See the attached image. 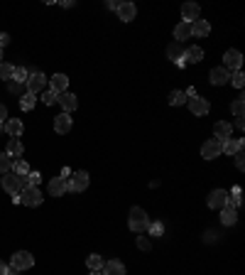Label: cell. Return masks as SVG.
Listing matches in <instances>:
<instances>
[{
  "instance_id": "cell-43",
  "label": "cell",
  "mask_w": 245,
  "mask_h": 275,
  "mask_svg": "<svg viewBox=\"0 0 245 275\" xmlns=\"http://www.w3.org/2000/svg\"><path fill=\"white\" fill-rule=\"evenodd\" d=\"M7 42H10V35H7V32H0V49H2Z\"/></svg>"
},
{
  "instance_id": "cell-40",
  "label": "cell",
  "mask_w": 245,
  "mask_h": 275,
  "mask_svg": "<svg viewBox=\"0 0 245 275\" xmlns=\"http://www.w3.org/2000/svg\"><path fill=\"white\" fill-rule=\"evenodd\" d=\"M7 89H10L12 93H20V91H22V84H17V81L10 79V81H7Z\"/></svg>"
},
{
  "instance_id": "cell-29",
  "label": "cell",
  "mask_w": 245,
  "mask_h": 275,
  "mask_svg": "<svg viewBox=\"0 0 245 275\" xmlns=\"http://www.w3.org/2000/svg\"><path fill=\"white\" fill-rule=\"evenodd\" d=\"M86 266H88V271H101V268H103V258H101L98 253H91V256L86 258Z\"/></svg>"
},
{
  "instance_id": "cell-41",
  "label": "cell",
  "mask_w": 245,
  "mask_h": 275,
  "mask_svg": "<svg viewBox=\"0 0 245 275\" xmlns=\"http://www.w3.org/2000/svg\"><path fill=\"white\" fill-rule=\"evenodd\" d=\"M233 157H236V167H238V170H243V167H245L243 152H236V155H233Z\"/></svg>"
},
{
  "instance_id": "cell-19",
  "label": "cell",
  "mask_w": 245,
  "mask_h": 275,
  "mask_svg": "<svg viewBox=\"0 0 245 275\" xmlns=\"http://www.w3.org/2000/svg\"><path fill=\"white\" fill-rule=\"evenodd\" d=\"M199 5L196 2H184L182 5V17H184V22H196L199 20Z\"/></svg>"
},
{
  "instance_id": "cell-44",
  "label": "cell",
  "mask_w": 245,
  "mask_h": 275,
  "mask_svg": "<svg viewBox=\"0 0 245 275\" xmlns=\"http://www.w3.org/2000/svg\"><path fill=\"white\" fill-rule=\"evenodd\" d=\"M204 241H206V243L216 241V233H213V231H206V233H204Z\"/></svg>"
},
{
  "instance_id": "cell-22",
  "label": "cell",
  "mask_w": 245,
  "mask_h": 275,
  "mask_svg": "<svg viewBox=\"0 0 245 275\" xmlns=\"http://www.w3.org/2000/svg\"><path fill=\"white\" fill-rule=\"evenodd\" d=\"M236 221H238V211H236L233 206L226 204L221 209V224H223V226H233Z\"/></svg>"
},
{
  "instance_id": "cell-14",
  "label": "cell",
  "mask_w": 245,
  "mask_h": 275,
  "mask_svg": "<svg viewBox=\"0 0 245 275\" xmlns=\"http://www.w3.org/2000/svg\"><path fill=\"white\" fill-rule=\"evenodd\" d=\"M118 17H121L122 22H130V20H135V15H137V7L132 5V2H118Z\"/></svg>"
},
{
  "instance_id": "cell-33",
  "label": "cell",
  "mask_w": 245,
  "mask_h": 275,
  "mask_svg": "<svg viewBox=\"0 0 245 275\" xmlns=\"http://www.w3.org/2000/svg\"><path fill=\"white\" fill-rule=\"evenodd\" d=\"M35 101H37V98H35V93H30V91H27V93L22 96V101H20L22 111H32V108H35Z\"/></svg>"
},
{
  "instance_id": "cell-9",
  "label": "cell",
  "mask_w": 245,
  "mask_h": 275,
  "mask_svg": "<svg viewBox=\"0 0 245 275\" xmlns=\"http://www.w3.org/2000/svg\"><path fill=\"white\" fill-rule=\"evenodd\" d=\"M228 192L226 189H213L211 194H208V199H206V204L211 206V209H223V206L228 204Z\"/></svg>"
},
{
  "instance_id": "cell-8",
  "label": "cell",
  "mask_w": 245,
  "mask_h": 275,
  "mask_svg": "<svg viewBox=\"0 0 245 275\" xmlns=\"http://www.w3.org/2000/svg\"><path fill=\"white\" fill-rule=\"evenodd\" d=\"M2 189L7 192V194H20V189H22V182H20V177L15 175V172H7L5 177H2Z\"/></svg>"
},
{
  "instance_id": "cell-6",
  "label": "cell",
  "mask_w": 245,
  "mask_h": 275,
  "mask_svg": "<svg viewBox=\"0 0 245 275\" xmlns=\"http://www.w3.org/2000/svg\"><path fill=\"white\" fill-rule=\"evenodd\" d=\"M223 64H226V71H238L241 64H243V54L238 52V49H228L226 54H223Z\"/></svg>"
},
{
  "instance_id": "cell-5",
  "label": "cell",
  "mask_w": 245,
  "mask_h": 275,
  "mask_svg": "<svg viewBox=\"0 0 245 275\" xmlns=\"http://www.w3.org/2000/svg\"><path fill=\"white\" fill-rule=\"evenodd\" d=\"M35 266V256L27 253V251H17L12 258H10V268H17V271H27Z\"/></svg>"
},
{
  "instance_id": "cell-36",
  "label": "cell",
  "mask_w": 245,
  "mask_h": 275,
  "mask_svg": "<svg viewBox=\"0 0 245 275\" xmlns=\"http://www.w3.org/2000/svg\"><path fill=\"white\" fill-rule=\"evenodd\" d=\"M10 167H12V160H10L5 152H0V175H7Z\"/></svg>"
},
{
  "instance_id": "cell-39",
  "label": "cell",
  "mask_w": 245,
  "mask_h": 275,
  "mask_svg": "<svg viewBox=\"0 0 245 275\" xmlns=\"http://www.w3.org/2000/svg\"><path fill=\"white\" fill-rule=\"evenodd\" d=\"M42 101H44L47 106H52V103L57 101V93H54V91H44V96H42Z\"/></svg>"
},
{
  "instance_id": "cell-1",
  "label": "cell",
  "mask_w": 245,
  "mask_h": 275,
  "mask_svg": "<svg viewBox=\"0 0 245 275\" xmlns=\"http://www.w3.org/2000/svg\"><path fill=\"white\" fill-rule=\"evenodd\" d=\"M147 224H150V219H147L145 209H142V206H132V209H130V219H127L130 231L142 233V231H147Z\"/></svg>"
},
{
  "instance_id": "cell-46",
  "label": "cell",
  "mask_w": 245,
  "mask_h": 275,
  "mask_svg": "<svg viewBox=\"0 0 245 275\" xmlns=\"http://www.w3.org/2000/svg\"><path fill=\"white\" fill-rule=\"evenodd\" d=\"M106 7H111V10H118V2H116V0H108V2H106Z\"/></svg>"
},
{
  "instance_id": "cell-38",
  "label": "cell",
  "mask_w": 245,
  "mask_h": 275,
  "mask_svg": "<svg viewBox=\"0 0 245 275\" xmlns=\"http://www.w3.org/2000/svg\"><path fill=\"white\" fill-rule=\"evenodd\" d=\"M137 248L140 251H152V241L147 236H137Z\"/></svg>"
},
{
  "instance_id": "cell-20",
  "label": "cell",
  "mask_w": 245,
  "mask_h": 275,
  "mask_svg": "<svg viewBox=\"0 0 245 275\" xmlns=\"http://www.w3.org/2000/svg\"><path fill=\"white\" fill-rule=\"evenodd\" d=\"M191 35H196V37H208V35H211V22H208V20H196V22H191Z\"/></svg>"
},
{
  "instance_id": "cell-11",
  "label": "cell",
  "mask_w": 245,
  "mask_h": 275,
  "mask_svg": "<svg viewBox=\"0 0 245 275\" xmlns=\"http://www.w3.org/2000/svg\"><path fill=\"white\" fill-rule=\"evenodd\" d=\"M208 81H211L213 86H223V84L231 81V71H226L223 67L211 69V71H208Z\"/></svg>"
},
{
  "instance_id": "cell-27",
  "label": "cell",
  "mask_w": 245,
  "mask_h": 275,
  "mask_svg": "<svg viewBox=\"0 0 245 275\" xmlns=\"http://www.w3.org/2000/svg\"><path fill=\"white\" fill-rule=\"evenodd\" d=\"M213 138H216V140H221V142H223V140H228V138H231V123H223V121H221V123H216V126H213Z\"/></svg>"
},
{
  "instance_id": "cell-34",
  "label": "cell",
  "mask_w": 245,
  "mask_h": 275,
  "mask_svg": "<svg viewBox=\"0 0 245 275\" xmlns=\"http://www.w3.org/2000/svg\"><path fill=\"white\" fill-rule=\"evenodd\" d=\"M12 74H15V67H12V64H7V62H0V79L10 81V79H12Z\"/></svg>"
},
{
  "instance_id": "cell-37",
  "label": "cell",
  "mask_w": 245,
  "mask_h": 275,
  "mask_svg": "<svg viewBox=\"0 0 245 275\" xmlns=\"http://www.w3.org/2000/svg\"><path fill=\"white\" fill-rule=\"evenodd\" d=\"M231 84H233L236 89H243L245 76H243V71H241V69H238V71H233V76H231Z\"/></svg>"
},
{
  "instance_id": "cell-2",
  "label": "cell",
  "mask_w": 245,
  "mask_h": 275,
  "mask_svg": "<svg viewBox=\"0 0 245 275\" xmlns=\"http://www.w3.org/2000/svg\"><path fill=\"white\" fill-rule=\"evenodd\" d=\"M17 202L25 206H40L44 202V194L40 192V187H22L17 194Z\"/></svg>"
},
{
  "instance_id": "cell-21",
  "label": "cell",
  "mask_w": 245,
  "mask_h": 275,
  "mask_svg": "<svg viewBox=\"0 0 245 275\" xmlns=\"http://www.w3.org/2000/svg\"><path fill=\"white\" fill-rule=\"evenodd\" d=\"M201 59H204V49H201V47L191 45V47H186V49H184V64H186V62L196 64V62H201Z\"/></svg>"
},
{
  "instance_id": "cell-12",
  "label": "cell",
  "mask_w": 245,
  "mask_h": 275,
  "mask_svg": "<svg viewBox=\"0 0 245 275\" xmlns=\"http://www.w3.org/2000/svg\"><path fill=\"white\" fill-rule=\"evenodd\" d=\"M186 103H189V108H191V113H194V116H206V113H208V108H211V106H208V101H206V98H201V96H194V98H189Z\"/></svg>"
},
{
  "instance_id": "cell-47",
  "label": "cell",
  "mask_w": 245,
  "mask_h": 275,
  "mask_svg": "<svg viewBox=\"0 0 245 275\" xmlns=\"http://www.w3.org/2000/svg\"><path fill=\"white\" fill-rule=\"evenodd\" d=\"M236 128H238V131H243V128H245V123H243V118H238V121H236Z\"/></svg>"
},
{
  "instance_id": "cell-35",
  "label": "cell",
  "mask_w": 245,
  "mask_h": 275,
  "mask_svg": "<svg viewBox=\"0 0 245 275\" xmlns=\"http://www.w3.org/2000/svg\"><path fill=\"white\" fill-rule=\"evenodd\" d=\"M147 231H150V236H162V233H164V226H162L160 221H150V224H147Z\"/></svg>"
},
{
  "instance_id": "cell-18",
  "label": "cell",
  "mask_w": 245,
  "mask_h": 275,
  "mask_svg": "<svg viewBox=\"0 0 245 275\" xmlns=\"http://www.w3.org/2000/svg\"><path fill=\"white\" fill-rule=\"evenodd\" d=\"M54 131H57L59 136H66V133L71 131V116H69V113H59V116L54 118Z\"/></svg>"
},
{
  "instance_id": "cell-13",
  "label": "cell",
  "mask_w": 245,
  "mask_h": 275,
  "mask_svg": "<svg viewBox=\"0 0 245 275\" xmlns=\"http://www.w3.org/2000/svg\"><path fill=\"white\" fill-rule=\"evenodd\" d=\"M66 89H69V76H66V74H54V76L49 79V91H54L57 96L64 93Z\"/></svg>"
},
{
  "instance_id": "cell-31",
  "label": "cell",
  "mask_w": 245,
  "mask_h": 275,
  "mask_svg": "<svg viewBox=\"0 0 245 275\" xmlns=\"http://www.w3.org/2000/svg\"><path fill=\"white\" fill-rule=\"evenodd\" d=\"M186 101H189V98H186L184 91H172V93H169V103H172V106H184Z\"/></svg>"
},
{
  "instance_id": "cell-26",
  "label": "cell",
  "mask_w": 245,
  "mask_h": 275,
  "mask_svg": "<svg viewBox=\"0 0 245 275\" xmlns=\"http://www.w3.org/2000/svg\"><path fill=\"white\" fill-rule=\"evenodd\" d=\"M167 57H169L172 62H177L179 67H184V49H182V45H169V47H167Z\"/></svg>"
},
{
  "instance_id": "cell-4",
  "label": "cell",
  "mask_w": 245,
  "mask_h": 275,
  "mask_svg": "<svg viewBox=\"0 0 245 275\" xmlns=\"http://www.w3.org/2000/svg\"><path fill=\"white\" fill-rule=\"evenodd\" d=\"M88 189V172L79 170L71 175V180L66 182V192H86Z\"/></svg>"
},
{
  "instance_id": "cell-10",
  "label": "cell",
  "mask_w": 245,
  "mask_h": 275,
  "mask_svg": "<svg viewBox=\"0 0 245 275\" xmlns=\"http://www.w3.org/2000/svg\"><path fill=\"white\" fill-rule=\"evenodd\" d=\"M57 103L61 106V111L64 113H71V111H76V106H79V101H76V96L71 93V91H64L57 96Z\"/></svg>"
},
{
  "instance_id": "cell-42",
  "label": "cell",
  "mask_w": 245,
  "mask_h": 275,
  "mask_svg": "<svg viewBox=\"0 0 245 275\" xmlns=\"http://www.w3.org/2000/svg\"><path fill=\"white\" fill-rule=\"evenodd\" d=\"M5 121H7V108L0 103V126H5Z\"/></svg>"
},
{
  "instance_id": "cell-24",
  "label": "cell",
  "mask_w": 245,
  "mask_h": 275,
  "mask_svg": "<svg viewBox=\"0 0 245 275\" xmlns=\"http://www.w3.org/2000/svg\"><path fill=\"white\" fill-rule=\"evenodd\" d=\"M101 273L103 275H125V266H122L121 261H108V263H103Z\"/></svg>"
},
{
  "instance_id": "cell-28",
  "label": "cell",
  "mask_w": 245,
  "mask_h": 275,
  "mask_svg": "<svg viewBox=\"0 0 245 275\" xmlns=\"http://www.w3.org/2000/svg\"><path fill=\"white\" fill-rule=\"evenodd\" d=\"M10 172H15L17 177H25V175L30 172V165H27L25 160H15V162H12V167H10Z\"/></svg>"
},
{
  "instance_id": "cell-50",
  "label": "cell",
  "mask_w": 245,
  "mask_h": 275,
  "mask_svg": "<svg viewBox=\"0 0 245 275\" xmlns=\"http://www.w3.org/2000/svg\"><path fill=\"white\" fill-rule=\"evenodd\" d=\"M0 133H2V126H0Z\"/></svg>"
},
{
  "instance_id": "cell-17",
  "label": "cell",
  "mask_w": 245,
  "mask_h": 275,
  "mask_svg": "<svg viewBox=\"0 0 245 275\" xmlns=\"http://www.w3.org/2000/svg\"><path fill=\"white\" fill-rule=\"evenodd\" d=\"M174 40H177V45H182L186 40H191V22H179L177 27H174Z\"/></svg>"
},
{
  "instance_id": "cell-48",
  "label": "cell",
  "mask_w": 245,
  "mask_h": 275,
  "mask_svg": "<svg viewBox=\"0 0 245 275\" xmlns=\"http://www.w3.org/2000/svg\"><path fill=\"white\" fill-rule=\"evenodd\" d=\"M88 275H103V273H101V271H91Z\"/></svg>"
},
{
  "instance_id": "cell-23",
  "label": "cell",
  "mask_w": 245,
  "mask_h": 275,
  "mask_svg": "<svg viewBox=\"0 0 245 275\" xmlns=\"http://www.w3.org/2000/svg\"><path fill=\"white\" fill-rule=\"evenodd\" d=\"M49 194H52V197H64V194H66V180H64V177H54V180L49 182Z\"/></svg>"
},
{
  "instance_id": "cell-49",
  "label": "cell",
  "mask_w": 245,
  "mask_h": 275,
  "mask_svg": "<svg viewBox=\"0 0 245 275\" xmlns=\"http://www.w3.org/2000/svg\"><path fill=\"white\" fill-rule=\"evenodd\" d=\"M0 62H2V49H0Z\"/></svg>"
},
{
  "instance_id": "cell-30",
  "label": "cell",
  "mask_w": 245,
  "mask_h": 275,
  "mask_svg": "<svg viewBox=\"0 0 245 275\" xmlns=\"http://www.w3.org/2000/svg\"><path fill=\"white\" fill-rule=\"evenodd\" d=\"M231 113H233L236 118H243V113H245V101L243 98H236V101L231 103Z\"/></svg>"
},
{
  "instance_id": "cell-45",
  "label": "cell",
  "mask_w": 245,
  "mask_h": 275,
  "mask_svg": "<svg viewBox=\"0 0 245 275\" xmlns=\"http://www.w3.org/2000/svg\"><path fill=\"white\" fill-rule=\"evenodd\" d=\"M7 268H10V266H7V263H2V261H0V275H7Z\"/></svg>"
},
{
  "instance_id": "cell-25",
  "label": "cell",
  "mask_w": 245,
  "mask_h": 275,
  "mask_svg": "<svg viewBox=\"0 0 245 275\" xmlns=\"http://www.w3.org/2000/svg\"><path fill=\"white\" fill-rule=\"evenodd\" d=\"M22 152H25L22 142H20L17 138H10V140H7V150H5V155H7L10 160H12V157H20Z\"/></svg>"
},
{
  "instance_id": "cell-15",
  "label": "cell",
  "mask_w": 245,
  "mask_h": 275,
  "mask_svg": "<svg viewBox=\"0 0 245 275\" xmlns=\"http://www.w3.org/2000/svg\"><path fill=\"white\" fill-rule=\"evenodd\" d=\"M2 128H5V133H7L10 138H20L22 136V131H25V126H22L20 118H7Z\"/></svg>"
},
{
  "instance_id": "cell-16",
  "label": "cell",
  "mask_w": 245,
  "mask_h": 275,
  "mask_svg": "<svg viewBox=\"0 0 245 275\" xmlns=\"http://www.w3.org/2000/svg\"><path fill=\"white\" fill-rule=\"evenodd\" d=\"M221 152H226V155H236V152H243V140L241 138H228V140H223L221 142Z\"/></svg>"
},
{
  "instance_id": "cell-7",
  "label": "cell",
  "mask_w": 245,
  "mask_h": 275,
  "mask_svg": "<svg viewBox=\"0 0 245 275\" xmlns=\"http://www.w3.org/2000/svg\"><path fill=\"white\" fill-rule=\"evenodd\" d=\"M218 155H221V140L211 138V140H206V142L201 145V157H204V160H213V157H218Z\"/></svg>"
},
{
  "instance_id": "cell-32",
  "label": "cell",
  "mask_w": 245,
  "mask_h": 275,
  "mask_svg": "<svg viewBox=\"0 0 245 275\" xmlns=\"http://www.w3.org/2000/svg\"><path fill=\"white\" fill-rule=\"evenodd\" d=\"M27 76H30V71H27L25 67H15V74H12V81H17V84H22V86H25Z\"/></svg>"
},
{
  "instance_id": "cell-3",
  "label": "cell",
  "mask_w": 245,
  "mask_h": 275,
  "mask_svg": "<svg viewBox=\"0 0 245 275\" xmlns=\"http://www.w3.org/2000/svg\"><path fill=\"white\" fill-rule=\"evenodd\" d=\"M47 84H49V79H47L42 71H30V76H27V81H25L27 91H30V93H35V96H37V93H40Z\"/></svg>"
}]
</instances>
